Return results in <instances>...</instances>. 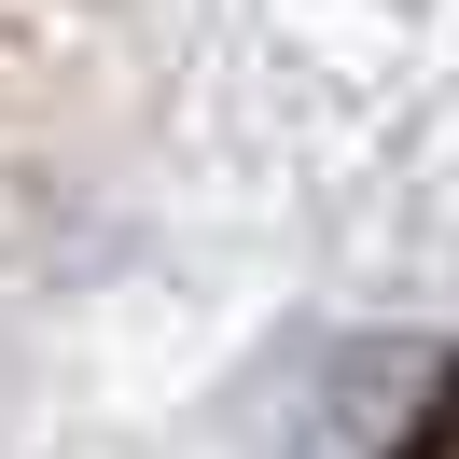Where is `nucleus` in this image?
<instances>
[{
	"mask_svg": "<svg viewBox=\"0 0 459 459\" xmlns=\"http://www.w3.org/2000/svg\"><path fill=\"white\" fill-rule=\"evenodd\" d=\"M320 403L348 459H459V334H362Z\"/></svg>",
	"mask_w": 459,
	"mask_h": 459,
	"instance_id": "1",
	"label": "nucleus"
}]
</instances>
